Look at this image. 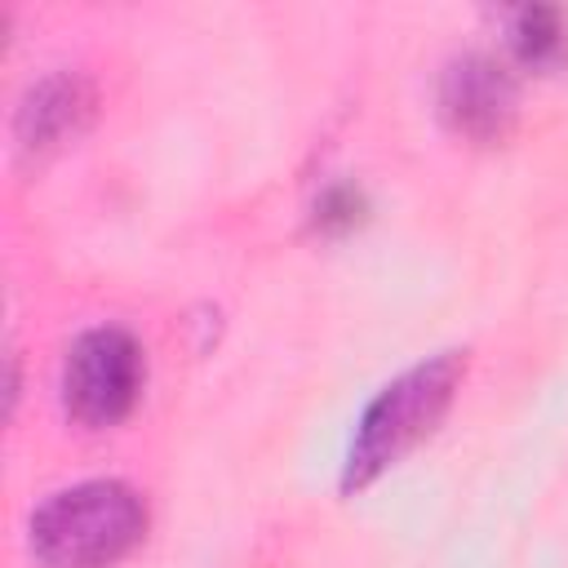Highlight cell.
I'll use <instances>...</instances> for the list:
<instances>
[{"instance_id":"6da1fadb","label":"cell","mask_w":568,"mask_h":568,"mask_svg":"<svg viewBox=\"0 0 568 568\" xmlns=\"http://www.w3.org/2000/svg\"><path fill=\"white\" fill-rule=\"evenodd\" d=\"M466 382V351H439L399 377H390L359 413L342 470L337 493L359 497L382 475H390L408 453H417L453 413V399Z\"/></svg>"},{"instance_id":"3957f363","label":"cell","mask_w":568,"mask_h":568,"mask_svg":"<svg viewBox=\"0 0 568 568\" xmlns=\"http://www.w3.org/2000/svg\"><path fill=\"white\" fill-rule=\"evenodd\" d=\"M142 382H146L142 342L120 324H93L75 333V342L62 355V373H58L62 413L84 430H111L138 408Z\"/></svg>"},{"instance_id":"5b68a950","label":"cell","mask_w":568,"mask_h":568,"mask_svg":"<svg viewBox=\"0 0 568 568\" xmlns=\"http://www.w3.org/2000/svg\"><path fill=\"white\" fill-rule=\"evenodd\" d=\"M98 111V93L75 71H49L36 84H27L18 111H13V142L27 160H44L75 142Z\"/></svg>"},{"instance_id":"52a82bcc","label":"cell","mask_w":568,"mask_h":568,"mask_svg":"<svg viewBox=\"0 0 568 568\" xmlns=\"http://www.w3.org/2000/svg\"><path fill=\"white\" fill-rule=\"evenodd\" d=\"M359 222H364V195L351 182H337L315 200V231L342 235V231H355Z\"/></svg>"},{"instance_id":"7a4b0ae2","label":"cell","mask_w":568,"mask_h":568,"mask_svg":"<svg viewBox=\"0 0 568 568\" xmlns=\"http://www.w3.org/2000/svg\"><path fill=\"white\" fill-rule=\"evenodd\" d=\"M151 528L146 501L124 479H80L49 493L27 519V550L40 568H115Z\"/></svg>"},{"instance_id":"277c9868","label":"cell","mask_w":568,"mask_h":568,"mask_svg":"<svg viewBox=\"0 0 568 568\" xmlns=\"http://www.w3.org/2000/svg\"><path fill=\"white\" fill-rule=\"evenodd\" d=\"M439 120L448 133L475 146H497L519 120V84L493 53H457L439 71Z\"/></svg>"},{"instance_id":"8992f818","label":"cell","mask_w":568,"mask_h":568,"mask_svg":"<svg viewBox=\"0 0 568 568\" xmlns=\"http://www.w3.org/2000/svg\"><path fill=\"white\" fill-rule=\"evenodd\" d=\"M506 53L524 71H559L568 67V9L559 4H519L501 13Z\"/></svg>"}]
</instances>
